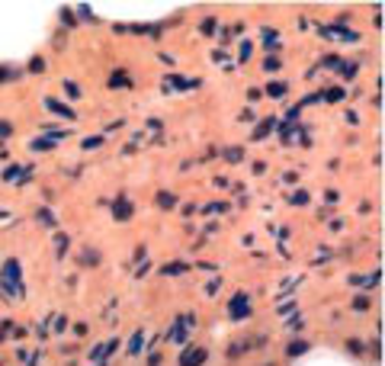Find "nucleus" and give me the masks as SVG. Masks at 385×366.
Wrapping results in <instances>:
<instances>
[{
  "instance_id": "1",
  "label": "nucleus",
  "mask_w": 385,
  "mask_h": 366,
  "mask_svg": "<svg viewBox=\"0 0 385 366\" xmlns=\"http://www.w3.org/2000/svg\"><path fill=\"white\" fill-rule=\"evenodd\" d=\"M189 328H196V315H180L177 325L167 331V341H173V344H186V331H189Z\"/></svg>"
},
{
  "instance_id": "2",
  "label": "nucleus",
  "mask_w": 385,
  "mask_h": 366,
  "mask_svg": "<svg viewBox=\"0 0 385 366\" xmlns=\"http://www.w3.org/2000/svg\"><path fill=\"white\" fill-rule=\"evenodd\" d=\"M206 356H209L206 347H196V350H183L180 366H203V363H206Z\"/></svg>"
},
{
  "instance_id": "3",
  "label": "nucleus",
  "mask_w": 385,
  "mask_h": 366,
  "mask_svg": "<svg viewBox=\"0 0 385 366\" xmlns=\"http://www.w3.org/2000/svg\"><path fill=\"white\" fill-rule=\"evenodd\" d=\"M244 315H247V292H238V295L231 299V318L241 321Z\"/></svg>"
},
{
  "instance_id": "4",
  "label": "nucleus",
  "mask_w": 385,
  "mask_h": 366,
  "mask_svg": "<svg viewBox=\"0 0 385 366\" xmlns=\"http://www.w3.org/2000/svg\"><path fill=\"white\" fill-rule=\"evenodd\" d=\"M45 106H48V109H55V116H65V119H74V116H77V112H74L71 106H65V103H58V100H51V97L45 100Z\"/></svg>"
},
{
  "instance_id": "5",
  "label": "nucleus",
  "mask_w": 385,
  "mask_h": 366,
  "mask_svg": "<svg viewBox=\"0 0 385 366\" xmlns=\"http://www.w3.org/2000/svg\"><path fill=\"white\" fill-rule=\"evenodd\" d=\"M112 215H116L119 222H125V219H132V206L125 203V196H119V206H112Z\"/></svg>"
},
{
  "instance_id": "6",
  "label": "nucleus",
  "mask_w": 385,
  "mask_h": 366,
  "mask_svg": "<svg viewBox=\"0 0 385 366\" xmlns=\"http://www.w3.org/2000/svg\"><path fill=\"white\" fill-rule=\"evenodd\" d=\"M273 126H276L273 119H264V122L257 126V132H253V142H264V135H267V132H273Z\"/></svg>"
},
{
  "instance_id": "7",
  "label": "nucleus",
  "mask_w": 385,
  "mask_h": 366,
  "mask_svg": "<svg viewBox=\"0 0 385 366\" xmlns=\"http://www.w3.org/2000/svg\"><path fill=\"white\" fill-rule=\"evenodd\" d=\"M142 347H145V331L138 328L135 334H132V344H129V353H138V350H142Z\"/></svg>"
},
{
  "instance_id": "8",
  "label": "nucleus",
  "mask_w": 385,
  "mask_h": 366,
  "mask_svg": "<svg viewBox=\"0 0 385 366\" xmlns=\"http://www.w3.org/2000/svg\"><path fill=\"white\" fill-rule=\"evenodd\" d=\"M305 350H308V344H305V341H292V344L286 347L289 356H299V353H305Z\"/></svg>"
},
{
  "instance_id": "9",
  "label": "nucleus",
  "mask_w": 385,
  "mask_h": 366,
  "mask_svg": "<svg viewBox=\"0 0 385 366\" xmlns=\"http://www.w3.org/2000/svg\"><path fill=\"white\" fill-rule=\"evenodd\" d=\"M109 87H112V90H116V87H119V90H125V87H129V77H125V74H112V77H109Z\"/></svg>"
},
{
  "instance_id": "10",
  "label": "nucleus",
  "mask_w": 385,
  "mask_h": 366,
  "mask_svg": "<svg viewBox=\"0 0 385 366\" xmlns=\"http://www.w3.org/2000/svg\"><path fill=\"white\" fill-rule=\"evenodd\" d=\"M157 206H164V209L177 206V196H173V193H157Z\"/></svg>"
},
{
  "instance_id": "11",
  "label": "nucleus",
  "mask_w": 385,
  "mask_h": 366,
  "mask_svg": "<svg viewBox=\"0 0 385 366\" xmlns=\"http://www.w3.org/2000/svg\"><path fill=\"white\" fill-rule=\"evenodd\" d=\"M286 90H289V84H283V81H276V84H270V90H267V93H270V97H283Z\"/></svg>"
},
{
  "instance_id": "12",
  "label": "nucleus",
  "mask_w": 385,
  "mask_h": 366,
  "mask_svg": "<svg viewBox=\"0 0 385 366\" xmlns=\"http://www.w3.org/2000/svg\"><path fill=\"white\" fill-rule=\"evenodd\" d=\"M222 154H225L228 161H241V158H244V151H241V148H225Z\"/></svg>"
},
{
  "instance_id": "13",
  "label": "nucleus",
  "mask_w": 385,
  "mask_h": 366,
  "mask_svg": "<svg viewBox=\"0 0 385 366\" xmlns=\"http://www.w3.org/2000/svg\"><path fill=\"white\" fill-rule=\"evenodd\" d=\"M186 270V264H170V267H164V273H183Z\"/></svg>"
},
{
  "instance_id": "14",
  "label": "nucleus",
  "mask_w": 385,
  "mask_h": 366,
  "mask_svg": "<svg viewBox=\"0 0 385 366\" xmlns=\"http://www.w3.org/2000/svg\"><path fill=\"white\" fill-rule=\"evenodd\" d=\"M65 87H68V93H71V97H81V87H77V84H74V81H68V84H65Z\"/></svg>"
},
{
  "instance_id": "15",
  "label": "nucleus",
  "mask_w": 385,
  "mask_h": 366,
  "mask_svg": "<svg viewBox=\"0 0 385 366\" xmlns=\"http://www.w3.org/2000/svg\"><path fill=\"white\" fill-rule=\"evenodd\" d=\"M39 215H42V222H45V225H55V215H51V212H48V209H42V212H39Z\"/></svg>"
},
{
  "instance_id": "16",
  "label": "nucleus",
  "mask_w": 385,
  "mask_h": 366,
  "mask_svg": "<svg viewBox=\"0 0 385 366\" xmlns=\"http://www.w3.org/2000/svg\"><path fill=\"white\" fill-rule=\"evenodd\" d=\"M264 68H267V71H276V68H279V58H267Z\"/></svg>"
},
{
  "instance_id": "17",
  "label": "nucleus",
  "mask_w": 385,
  "mask_h": 366,
  "mask_svg": "<svg viewBox=\"0 0 385 366\" xmlns=\"http://www.w3.org/2000/svg\"><path fill=\"white\" fill-rule=\"evenodd\" d=\"M289 199H292V203H299V206H302V203H308V196H305V193H292Z\"/></svg>"
},
{
  "instance_id": "18",
  "label": "nucleus",
  "mask_w": 385,
  "mask_h": 366,
  "mask_svg": "<svg viewBox=\"0 0 385 366\" xmlns=\"http://www.w3.org/2000/svg\"><path fill=\"white\" fill-rule=\"evenodd\" d=\"M148 366H161V353H151V360H148Z\"/></svg>"
}]
</instances>
